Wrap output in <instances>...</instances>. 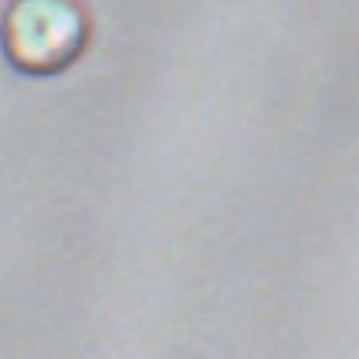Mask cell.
<instances>
[{"mask_svg":"<svg viewBox=\"0 0 359 359\" xmlns=\"http://www.w3.org/2000/svg\"><path fill=\"white\" fill-rule=\"evenodd\" d=\"M92 14L81 0H7L0 51L27 79H55L88 51Z\"/></svg>","mask_w":359,"mask_h":359,"instance_id":"obj_1","label":"cell"}]
</instances>
